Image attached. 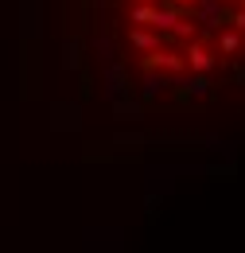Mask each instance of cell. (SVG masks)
<instances>
[{"label":"cell","mask_w":245,"mask_h":253,"mask_svg":"<svg viewBox=\"0 0 245 253\" xmlns=\"http://www.w3.org/2000/svg\"><path fill=\"white\" fill-rule=\"evenodd\" d=\"M187 63L195 66V70H210V66H214V55L203 51V47H191V51H187Z\"/></svg>","instance_id":"cell-1"},{"label":"cell","mask_w":245,"mask_h":253,"mask_svg":"<svg viewBox=\"0 0 245 253\" xmlns=\"http://www.w3.org/2000/svg\"><path fill=\"white\" fill-rule=\"evenodd\" d=\"M148 66H171V70H175V66H183V59H179V55H171V51H160V55L148 59Z\"/></svg>","instance_id":"cell-2"},{"label":"cell","mask_w":245,"mask_h":253,"mask_svg":"<svg viewBox=\"0 0 245 253\" xmlns=\"http://www.w3.org/2000/svg\"><path fill=\"white\" fill-rule=\"evenodd\" d=\"M218 47H222L226 55H234V51L242 47V35H238V32H226V35H222V39H218Z\"/></svg>","instance_id":"cell-3"},{"label":"cell","mask_w":245,"mask_h":253,"mask_svg":"<svg viewBox=\"0 0 245 253\" xmlns=\"http://www.w3.org/2000/svg\"><path fill=\"white\" fill-rule=\"evenodd\" d=\"M132 43H136V47H144V51H152L160 39H156V35H148V32H136V35H132Z\"/></svg>","instance_id":"cell-4"},{"label":"cell","mask_w":245,"mask_h":253,"mask_svg":"<svg viewBox=\"0 0 245 253\" xmlns=\"http://www.w3.org/2000/svg\"><path fill=\"white\" fill-rule=\"evenodd\" d=\"M152 12H156V8H136L132 20H136V24H152Z\"/></svg>","instance_id":"cell-5"},{"label":"cell","mask_w":245,"mask_h":253,"mask_svg":"<svg viewBox=\"0 0 245 253\" xmlns=\"http://www.w3.org/2000/svg\"><path fill=\"white\" fill-rule=\"evenodd\" d=\"M234 24H238V32H245V8L238 12V16H234Z\"/></svg>","instance_id":"cell-6"},{"label":"cell","mask_w":245,"mask_h":253,"mask_svg":"<svg viewBox=\"0 0 245 253\" xmlns=\"http://www.w3.org/2000/svg\"><path fill=\"white\" fill-rule=\"evenodd\" d=\"M179 4H187V0H179Z\"/></svg>","instance_id":"cell-7"}]
</instances>
